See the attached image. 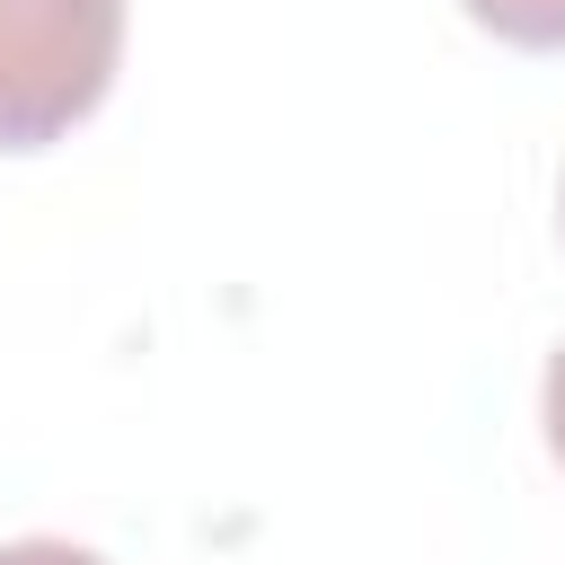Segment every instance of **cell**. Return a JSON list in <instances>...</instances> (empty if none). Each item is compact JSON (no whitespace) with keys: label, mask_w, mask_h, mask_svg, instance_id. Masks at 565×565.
<instances>
[{"label":"cell","mask_w":565,"mask_h":565,"mask_svg":"<svg viewBox=\"0 0 565 565\" xmlns=\"http://www.w3.org/2000/svg\"><path fill=\"white\" fill-rule=\"evenodd\" d=\"M124 62V0H0V150H44Z\"/></svg>","instance_id":"obj_1"},{"label":"cell","mask_w":565,"mask_h":565,"mask_svg":"<svg viewBox=\"0 0 565 565\" xmlns=\"http://www.w3.org/2000/svg\"><path fill=\"white\" fill-rule=\"evenodd\" d=\"M459 9L521 53H565V0H459Z\"/></svg>","instance_id":"obj_2"},{"label":"cell","mask_w":565,"mask_h":565,"mask_svg":"<svg viewBox=\"0 0 565 565\" xmlns=\"http://www.w3.org/2000/svg\"><path fill=\"white\" fill-rule=\"evenodd\" d=\"M0 565H106L97 547H71V539H9Z\"/></svg>","instance_id":"obj_3"},{"label":"cell","mask_w":565,"mask_h":565,"mask_svg":"<svg viewBox=\"0 0 565 565\" xmlns=\"http://www.w3.org/2000/svg\"><path fill=\"white\" fill-rule=\"evenodd\" d=\"M539 415H547V450H556V468H565V344L547 353V388H539Z\"/></svg>","instance_id":"obj_4"}]
</instances>
